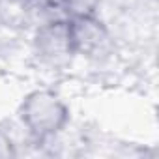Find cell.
Returning <instances> with one entry per match:
<instances>
[{"mask_svg":"<svg viewBox=\"0 0 159 159\" xmlns=\"http://www.w3.org/2000/svg\"><path fill=\"white\" fill-rule=\"evenodd\" d=\"M19 116L34 137L45 139L60 133L67 125L69 109L58 94L51 90H34L23 99Z\"/></svg>","mask_w":159,"mask_h":159,"instance_id":"1","label":"cell"},{"mask_svg":"<svg viewBox=\"0 0 159 159\" xmlns=\"http://www.w3.org/2000/svg\"><path fill=\"white\" fill-rule=\"evenodd\" d=\"M69 26V38H71V47L73 54H96L107 45L109 32L105 25L94 15V13H79L71 15L67 21Z\"/></svg>","mask_w":159,"mask_h":159,"instance_id":"2","label":"cell"},{"mask_svg":"<svg viewBox=\"0 0 159 159\" xmlns=\"http://www.w3.org/2000/svg\"><path fill=\"white\" fill-rule=\"evenodd\" d=\"M69 21V19H67ZM67 21L43 23L36 32V49L41 56L51 60H60L73 54Z\"/></svg>","mask_w":159,"mask_h":159,"instance_id":"3","label":"cell"},{"mask_svg":"<svg viewBox=\"0 0 159 159\" xmlns=\"http://www.w3.org/2000/svg\"><path fill=\"white\" fill-rule=\"evenodd\" d=\"M67 4H69L71 15H79V13H94L96 0H67Z\"/></svg>","mask_w":159,"mask_h":159,"instance_id":"4","label":"cell"}]
</instances>
